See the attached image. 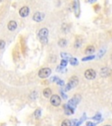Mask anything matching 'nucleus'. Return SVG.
I'll return each mask as SVG.
<instances>
[{"label": "nucleus", "instance_id": "nucleus-23", "mask_svg": "<svg viewBox=\"0 0 112 126\" xmlns=\"http://www.w3.org/2000/svg\"><path fill=\"white\" fill-rule=\"evenodd\" d=\"M67 65V61L65 59H62L61 61V67H66V66Z\"/></svg>", "mask_w": 112, "mask_h": 126}, {"label": "nucleus", "instance_id": "nucleus-33", "mask_svg": "<svg viewBox=\"0 0 112 126\" xmlns=\"http://www.w3.org/2000/svg\"><path fill=\"white\" fill-rule=\"evenodd\" d=\"M111 58H112V55H111Z\"/></svg>", "mask_w": 112, "mask_h": 126}, {"label": "nucleus", "instance_id": "nucleus-5", "mask_svg": "<svg viewBox=\"0 0 112 126\" xmlns=\"http://www.w3.org/2000/svg\"><path fill=\"white\" fill-rule=\"evenodd\" d=\"M50 102H51V104L54 107L60 106L61 102V97H60L58 94H53V95L51 96V98H50Z\"/></svg>", "mask_w": 112, "mask_h": 126}, {"label": "nucleus", "instance_id": "nucleus-29", "mask_svg": "<svg viewBox=\"0 0 112 126\" xmlns=\"http://www.w3.org/2000/svg\"><path fill=\"white\" fill-rule=\"evenodd\" d=\"M61 95H62L63 98H64V99H67V95H66L65 93L63 92V91H61Z\"/></svg>", "mask_w": 112, "mask_h": 126}, {"label": "nucleus", "instance_id": "nucleus-32", "mask_svg": "<svg viewBox=\"0 0 112 126\" xmlns=\"http://www.w3.org/2000/svg\"><path fill=\"white\" fill-rule=\"evenodd\" d=\"M104 126H110V125H104Z\"/></svg>", "mask_w": 112, "mask_h": 126}, {"label": "nucleus", "instance_id": "nucleus-13", "mask_svg": "<svg viewBox=\"0 0 112 126\" xmlns=\"http://www.w3.org/2000/svg\"><path fill=\"white\" fill-rule=\"evenodd\" d=\"M43 94H44V96L47 97V98H49L50 96H51V94H52V90L51 89H49V88H47V89H44L43 91Z\"/></svg>", "mask_w": 112, "mask_h": 126}, {"label": "nucleus", "instance_id": "nucleus-9", "mask_svg": "<svg viewBox=\"0 0 112 126\" xmlns=\"http://www.w3.org/2000/svg\"><path fill=\"white\" fill-rule=\"evenodd\" d=\"M29 12H30V9L28 6H23L19 10V16L22 17V18H26L29 15Z\"/></svg>", "mask_w": 112, "mask_h": 126}, {"label": "nucleus", "instance_id": "nucleus-28", "mask_svg": "<svg viewBox=\"0 0 112 126\" xmlns=\"http://www.w3.org/2000/svg\"><path fill=\"white\" fill-rule=\"evenodd\" d=\"M64 68V67H61V66H59V67H57V71L58 72H63L62 69Z\"/></svg>", "mask_w": 112, "mask_h": 126}, {"label": "nucleus", "instance_id": "nucleus-11", "mask_svg": "<svg viewBox=\"0 0 112 126\" xmlns=\"http://www.w3.org/2000/svg\"><path fill=\"white\" fill-rule=\"evenodd\" d=\"M110 74V69L109 67H102L101 69V76L107 77Z\"/></svg>", "mask_w": 112, "mask_h": 126}, {"label": "nucleus", "instance_id": "nucleus-26", "mask_svg": "<svg viewBox=\"0 0 112 126\" xmlns=\"http://www.w3.org/2000/svg\"><path fill=\"white\" fill-rule=\"evenodd\" d=\"M81 44V40H76V41H75V47H80Z\"/></svg>", "mask_w": 112, "mask_h": 126}, {"label": "nucleus", "instance_id": "nucleus-12", "mask_svg": "<svg viewBox=\"0 0 112 126\" xmlns=\"http://www.w3.org/2000/svg\"><path fill=\"white\" fill-rule=\"evenodd\" d=\"M65 113L66 115H73L75 113V109L67 106V104H65Z\"/></svg>", "mask_w": 112, "mask_h": 126}, {"label": "nucleus", "instance_id": "nucleus-19", "mask_svg": "<svg viewBox=\"0 0 112 126\" xmlns=\"http://www.w3.org/2000/svg\"><path fill=\"white\" fill-rule=\"evenodd\" d=\"M94 59H95L94 55H89V56H87V57L82 58L81 61H91V60H94Z\"/></svg>", "mask_w": 112, "mask_h": 126}, {"label": "nucleus", "instance_id": "nucleus-21", "mask_svg": "<svg viewBox=\"0 0 112 126\" xmlns=\"http://www.w3.org/2000/svg\"><path fill=\"white\" fill-rule=\"evenodd\" d=\"M105 53H106V50L104 49V48H102V49L99 51V53H98V57L99 58H102L103 55L105 54Z\"/></svg>", "mask_w": 112, "mask_h": 126}, {"label": "nucleus", "instance_id": "nucleus-25", "mask_svg": "<svg viewBox=\"0 0 112 126\" xmlns=\"http://www.w3.org/2000/svg\"><path fill=\"white\" fill-rule=\"evenodd\" d=\"M92 119H94V120H99V119H102V118H101V114H96L95 116H93Z\"/></svg>", "mask_w": 112, "mask_h": 126}, {"label": "nucleus", "instance_id": "nucleus-18", "mask_svg": "<svg viewBox=\"0 0 112 126\" xmlns=\"http://www.w3.org/2000/svg\"><path fill=\"white\" fill-rule=\"evenodd\" d=\"M40 115H41V110H40V109H37L35 110V112H34V116H35L36 118H39Z\"/></svg>", "mask_w": 112, "mask_h": 126}, {"label": "nucleus", "instance_id": "nucleus-3", "mask_svg": "<svg viewBox=\"0 0 112 126\" xmlns=\"http://www.w3.org/2000/svg\"><path fill=\"white\" fill-rule=\"evenodd\" d=\"M79 83V80L76 76H72L70 79H69L68 82L67 84V87H66V90H69V89H73L75 87H76Z\"/></svg>", "mask_w": 112, "mask_h": 126}, {"label": "nucleus", "instance_id": "nucleus-30", "mask_svg": "<svg viewBox=\"0 0 112 126\" xmlns=\"http://www.w3.org/2000/svg\"><path fill=\"white\" fill-rule=\"evenodd\" d=\"M96 0H89V3H91V4H93V3H95V2H96Z\"/></svg>", "mask_w": 112, "mask_h": 126}, {"label": "nucleus", "instance_id": "nucleus-27", "mask_svg": "<svg viewBox=\"0 0 112 126\" xmlns=\"http://www.w3.org/2000/svg\"><path fill=\"white\" fill-rule=\"evenodd\" d=\"M96 124H95L93 122H87L86 124V126H96Z\"/></svg>", "mask_w": 112, "mask_h": 126}, {"label": "nucleus", "instance_id": "nucleus-8", "mask_svg": "<svg viewBox=\"0 0 112 126\" xmlns=\"http://www.w3.org/2000/svg\"><path fill=\"white\" fill-rule=\"evenodd\" d=\"M73 6H74V11H75V13L76 15V17H79L80 15V1L79 0H74L73 1Z\"/></svg>", "mask_w": 112, "mask_h": 126}, {"label": "nucleus", "instance_id": "nucleus-2", "mask_svg": "<svg viewBox=\"0 0 112 126\" xmlns=\"http://www.w3.org/2000/svg\"><path fill=\"white\" fill-rule=\"evenodd\" d=\"M81 96L80 94H75V95H74V96L69 100L68 103H67V106L71 107V108H73V109H75L76 105L78 104L79 102L81 101Z\"/></svg>", "mask_w": 112, "mask_h": 126}, {"label": "nucleus", "instance_id": "nucleus-16", "mask_svg": "<svg viewBox=\"0 0 112 126\" xmlns=\"http://www.w3.org/2000/svg\"><path fill=\"white\" fill-rule=\"evenodd\" d=\"M69 63H70L72 66H75L78 64V61H77L76 58H73V57H71L70 59H69Z\"/></svg>", "mask_w": 112, "mask_h": 126}, {"label": "nucleus", "instance_id": "nucleus-6", "mask_svg": "<svg viewBox=\"0 0 112 126\" xmlns=\"http://www.w3.org/2000/svg\"><path fill=\"white\" fill-rule=\"evenodd\" d=\"M85 77H86L88 80H94L96 76V73L94 69H87L85 71Z\"/></svg>", "mask_w": 112, "mask_h": 126}, {"label": "nucleus", "instance_id": "nucleus-20", "mask_svg": "<svg viewBox=\"0 0 112 126\" xmlns=\"http://www.w3.org/2000/svg\"><path fill=\"white\" fill-rule=\"evenodd\" d=\"M61 57L63 58V59H65V60H67V59H70V56L71 55L70 54H68V53H61Z\"/></svg>", "mask_w": 112, "mask_h": 126}, {"label": "nucleus", "instance_id": "nucleus-17", "mask_svg": "<svg viewBox=\"0 0 112 126\" xmlns=\"http://www.w3.org/2000/svg\"><path fill=\"white\" fill-rule=\"evenodd\" d=\"M61 126H72V123L68 119H66L61 123Z\"/></svg>", "mask_w": 112, "mask_h": 126}, {"label": "nucleus", "instance_id": "nucleus-10", "mask_svg": "<svg viewBox=\"0 0 112 126\" xmlns=\"http://www.w3.org/2000/svg\"><path fill=\"white\" fill-rule=\"evenodd\" d=\"M17 26H18L17 22L14 21V20H11L7 25V27H8V30H9V31H15Z\"/></svg>", "mask_w": 112, "mask_h": 126}, {"label": "nucleus", "instance_id": "nucleus-31", "mask_svg": "<svg viewBox=\"0 0 112 126\" xmlns=\"http://www.w3.org/2000/svg\"><path fill=\"white\" fill-rule=\"evenodd\" d=\"M2 1H3V0H0V3H1V2H2Z\"/></svg>", "mask_w": 112, "mask_h": 126}, {"label": "nucleus", "instance_id": "nucleus-14", "mask_svg": "<svg viewBox=\"0 0 112 126\" xmlns=\"http://www.w3.org/2000/svg\"><path fill=\"white\" fill-rule=\"evenodd\" d=\"M95 52V47H93V46H89V47H87L86 50H85V53H87V54H90L91 53H93Z\"/></svg>", "mask_w": 112, "mask_h": 126}, {"label": "nucleus", "instance_id": "nucleus-1", "mask_svg": "<svg viewBox=\"0 0 112 126\" xmlns=\"http://www.w3.org/2000/svg\"><path fill=\"white\" fill-rule=\"evenodd\" d=\"M48 33H49L48 29L46 27L40 29L39 31V32H38V37H39L40 42L42 44H44V45L47 44V42H48V38H47L48 37Z\"/></svg>", "mask_w": 112, "mask_h": 126}, {"label": "nucleus", "instance_id": "nucleus-7", "mask_svg": "<svg viewBox=\"0 0 112 126\" xmlns=\"http://www.w3.org/2000/svg\"><path fill=\"white\" fill-rule=\"evenodd\" d=\"M44 18H45V14L42 13V12H35V13L33 14V16H32V19H33L35 22H38V23L41 22Z\"/></svg>", "mask_w": 112, "mask_h": 126}, {"label": "nucleus", "instance_id": "nucleus-24", "mask_svg": "<svg viewBox=\"0 0 112 126\" xmlns=\"http://www.w3.org/2000/svg\"><path fill=\"white\" fill-rule=\"evenodd\" d=\"M55 82L57 83L58 85H60V86H64V81H63L62 80H61V79H59V78L57 79V81H55Z\"/></svg>", "mask_w": 112, "mask_h": 126}, {"label": "nucleus", "instance_id": "nucleus-15", "mask_svg": "<svg viewBox=\"0 0 112 126\" xmlns=\"http://www.w3.org/2000/svg\"><path fill=\"white\" fill-rule=\"evenodd\" d=\"M67 39H61L58 42V45L60 46L61 47H65L67 46Z\"/></svg>", "mask_w": 112, "mask_h": 126}, {"label": "nucleus", "instance_id": "nucleus-22", "mask_svg": "<svg viewBox=\"0 0 112 126\" xmlns=\"http://www.w3.org/2000/svg\"><path fill=\"white\" fill-rule=\"evenodd\" d=\"M5 47V41L3 40V39H0V50H2Z\"/></svg>", "mask_w": 112, "mask_h": 126}, {"label": "nucleus", "instance_id": "nucleus-4", "mask_svg": "<svg viewBox=\"0 0 112 126\" xmlns=\"http://www.w3.org/2000/svg\"><path fill=\"white\" fill-rule=\"evenodd\" d=\"M52 70L49 68V67H44V68H41L39 71L38 73V75H39V78L41 79H46L47 77H49V75H51Z\"/></svg>", "mask_w": 112, "mask_h": 126}]
</instances>
